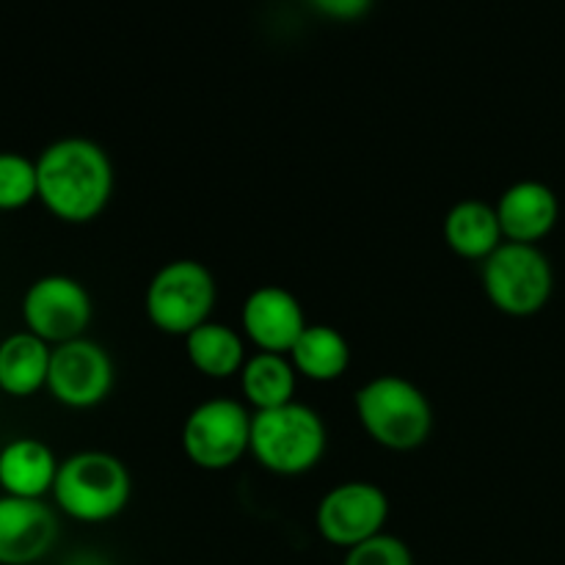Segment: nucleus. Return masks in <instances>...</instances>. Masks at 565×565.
Instances as JSON below:
<instances>
[{"label": "nucleus", "mask_w": 565, "mask_h": 565, "mask_svg": "<svg viewBox=\"0 0 565 565\" xmlns=\"http://www.w3.org/2000/svg\"><path fill=\"white\" fill-rule=\"evenodd\" d=\"M445 241L458 257L486 263L505 243L494 204L478 199L458 202L445 218Z\"/></svg>", "instance_id": "16"}, {"label": "nucleus", "mask_w": 565, "mask_h": 565, "mask_svg": "<svg viewBox=\"0 0 565 565\" xmlns=\"http://www.w3.org/2000/svg\"><path fill=\"white\" fill-rule=\"evenodd\" d=\"M92 312V296L86 287L64 274L42 276L22 296L25 331L53 348L86 337Z\"/></svg>", "instance_id": "8"}, {"label": "nucleus", "mask_w": 565, "mask_h": 565, "mask_svg": "<svg viewBox=\"0 0 565 565\" xmlns=\"http://www.w3.org/2000/svg\"><path fill=\"white\" fill-rule=\"evenodd\" d=\"M287 356L303 379L329 384V381L345 375L348 364H351V345L331 326H307Z\"/></svg>", "instance_id": "18"}, {"label": "nucleus", "mask_w": 565, "mask_h": 565, "mask_svg": "<svg viewBox=\"0 0 565 565\" xmlns=\"http://www.w3.org/2000/svg\"><path fill=\"white\" fill-rule=\"evenodd\" d=\"M555 270L539 246L502 243L483 263V292L491 307L511 318H533L550 303Z\"/></svg>", "instance_id": "6"}, {"label": "nucleus", "mask_w": 565, "mask_h": 565, "mask_svg": "<svg viewBox=\"0 0 565 565\" xmlns=\"http://www.w3.org/2000/svg\"><path fill=\"white\" fill-rule=\"evenodd\" d=\"M494 210L505 241L527 243V246H539L561 218V202L555 191L539 180L513 182L494 204Z\"/></svg>", "instance_id": "13"}, {"label": "nucleus", "mask_w": 565, "mask_h": 565, "mask_svg": "<svg viewBox=\"0 0 565 565\" xmlns=\"http://www.w3.org/2000/svg\"><path fill=\"white\" fill-rule=\"evenodd\" d=\"M39 202L64 224H88L114 196V163L88 138H58L36 158Z\"/></svg>", "instance_id": "1"}, {"label": "nucleus", "mask_w": 565, "mask_h": 565, "mask_svg": "<svg viewBox=\"0 0 565 565\" xmlns=\"http://www.w3.org/2000/svg\"><path fill=\"white\" fill-rule=\"evenodd\" d=\"M53 345L31 331H17L0 342V392L11 397H31L47 390Z\"/></svg>", "instance_id": "15"}, {"label": "nucleus", "mask_w": 565, "mask_h": 565, "mask_svg": "<svg viewBox=\"0 0 565 565\" xmlns=\"http://www.w3.org/2000/svg\"><path fill=\"white\" fill-rule=\"evenodd\" d=\"M342 565H414V555L406 541L381 533L348 550Z\"/></svg>", "instance_id": "21"}, {"label": "nucleus", "mask_w": 565, "mask_h": 565, "mask_svg": "<svg viewBox=\"0 0 565 565\" xmlns=\"http://www.w3.org/2000/svg\"><path fill=\"white\" fill-rule=\"evenodd\" d=\"M309 3L315 6L318 14L329 17V20L351 22L367 14V11L373 9L375 0H309Z\"/></svg>", "instance_id": "22"}, {"label": "nucleus", "mask_w": 565, "mask_h": 565, "mask_svg": "<svg viewBox=\"0 0 565 565\" xmlns=\"http://www.w3.org/2000/svg\"><path fill=\"white\" fill-rule=\"evenodd\" d=\"M185 353L193 370L215 381L241 375L246 364V342L232 326L207 320L185 337Z\"/></svg>", "instance_id": "17"}, {"label": "nucleus", "mask_w": 565, "mask_h": 565, "mask_svg": "<svg viewBox=\"0 0 565 565\" xmlns=\"http://www.w3.org/2000/svg\"><path fill=\"white\" fill-rule=\"evenodd\" d=\"M218 301V285L207 265L196 259H174L152 276L147 287V318L163 334L185 340L204 326Z\"/></svg>", "instance_id": "5"}, {"label": "nucleus", "mask_w": 565, "mask_h": 565, "mask_svg": "<svg viewBox=\"0 0 565 565\" xmlns=\"http://www.w3.org/2000/svg\"><path fill=\"white\" fill-rule=\"evenodd\" d=\"M241 320L246 337L259 351L281 353V356L292 351L298 337L309 326L303 318L301 301L290 290L276 285H265L248 292Z\"/></svg>", "instance_id": "12"}, {"label": "nucleus", "mask_w": 565, "mask_h": 565, "mask_svg": "<svg viewBox=\"0 0 565 565\" xmlns=\"http://www.w3.org/2000/svg\"><path fill=\"white\" fill-rule=\"evenodd\" d=\"M296 375L290 356L257 351L243 364L241 390L257 412H268L296 401Z\"/></svg>", "instance_id": "19"}, {"label": "nucleus", "mask_w": 565, "mask_h": 565, "mask_svg": "<svg viewBox=\"0 0 565 565\" xmlns=\"http://www.w3.org/2000/svg\"><path fill=\"white\" fill-rule=\"evenodd\" d=\"M252 419L246 406L230 397L204 401L182 425V450L188 461L207 472H224L252 452Z\"/></svg>", "instance_id": "7"}, {"label": "nucleus", "mask_w": 565, "mask_h": 565, "mask_svg": "<svg viewBox=\"0 0 565 565\" xmlns=\"http://www.w3.org/2000/svg\"><path fill=\"white\" fill-rule=\"evenodd\" d=\"M132 494L125 463L103 450L75 452L61 461L53 500L64 516L83 524H103L119 516Z\"/></svg>", "instance_id": "3"}, {"label": "nucleus", "mask_w": 565, "mask_h": 565, "mask_svg": "<svg viewBox=\"0 0 565 565\" xmlns=\"http://www.w3.org/2000/svg\"><path fill=\"white\" fill-rule=\"evenodd\" d=\"M114 390V362L99 342L81 337L53 348L47 392L66 408H94Z\"/></svg>", "instance_id": "10"}, {"label": "nucleus", "mask_w": 565, "mask_h": 565, "mask_svg": "<svg viewBox=\"0 0 565 565\" xmlns=\"http://www.w3.org/2000/svg\"><path fill=\"white\" fill-rule=\"evenodd\" d=\"M356 417L375 445L395 452L417 450L434 430V408L428 397L403 375H379L359 386Z\"/></svg>", "instance_id": "2"}, {"label": "nucleus", "mask_w": 565, "mask_h": 565, "mask_svg": "<svg viewBox=\"0 0 565 565\" xmlns=\"http://www.w3.org/2000/svg\"><path fill=\"white\" fill-rule=\"evenodd\" d=\"M36 199V160L20 152H0V213H14Z\"/></svg>", "instance_id": "20"}, {"label": "nucleus", "mask_w": 565, "mask_h": 565, "mask_svg": "<svg viewBox=\"0 0 565 565\" xmlns=\"http://www.w3.org/2000/svg\"><path fill=\"white\" fill-rule=\"evenodd\" d=\"M329 434L315 408L303 403L257 412L252 419V456L281 478L309 472L323 458Z\"/></svg>", "instance_id": "4"}, {"label": "nucleus", "mask_w": 565, "mask_h": 565, "mask_svg": "<svg viewBox=\"0 0 565 565\" xmlns=\"http://www.w3.org/2000/svg\"><path fill=\"white\" fill-rule=\"evenodd\" d=\"M390 519V500L367 480H348L334 486L315 511V527L320 539L340 550H353L384 533Z\"/></svg>", "instance_id": "9"}, {"label": "nucleus", "mask_w": 565, "mask_h": 565, "mask_svg": "<svg viewBox=\"0 0 565 565\" xmlns=\"http://www.w3.org/2000/svg\"><path fill=\"white\" fill-rule=\"evenodd\" d=\"M58 467V458L42 439H11L0 450V491L20 500H44V494H53Z\"/></svg>", "instance_id": "14"}, {"label": "nucleus", "mask_w": 565, "mask_h": 565, "mask_svg": "<svg viewBox=\"0 0 565 565\" xmlns=\"http://www.w3.org/2000/svg\"><path fill=\"white\" fill-rule=\"evenodd\" d=\"M58 541V516L44 500L0 497V565H33Z\"/></svg>", "instance_id": "11"}]
</instances>
